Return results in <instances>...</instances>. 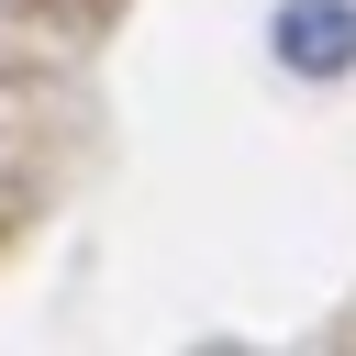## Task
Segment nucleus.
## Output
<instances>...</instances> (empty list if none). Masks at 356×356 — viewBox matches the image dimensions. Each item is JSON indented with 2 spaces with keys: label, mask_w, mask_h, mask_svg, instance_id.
Returning <instances> with one entry per match:
<instances>
[{
  "label": "nucleus",
  "mask_w": 356,
  "mask_h": 356,
  "mask_svg": "<svg viewBox=\"0 0 356 356\" xmlns=\"http://www.w3.org/2000/svg\"><path fill=\"white\" fill-rule=\"evenodd\" d=\"M278 56H289L300 78L356 67V0H289V11H278Z\"/></svg>",
  "instance_id": "nucleus-1"
}]
</instances>
